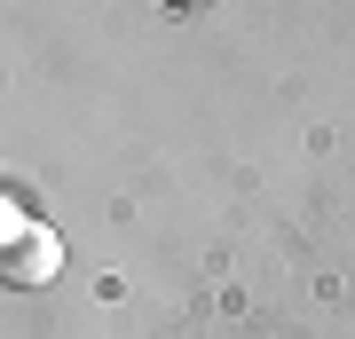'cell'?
Here are the masks:
<instances>
[{"label":"cell","instance_id":"obj_1","mask_svg":"<svg viewBox=\"0 0 355 339\" xmlns=\"http://www.w3.org/2000/svg\"><path fill=\"white\" fill-rule=\"evenodd\" d=\"M55 268H64V237L48 221H16V205H8V261H0V277L16 292H40V284H55Z\"/></svg>","mask_w":355,"mask_h":339}]
</instances>
